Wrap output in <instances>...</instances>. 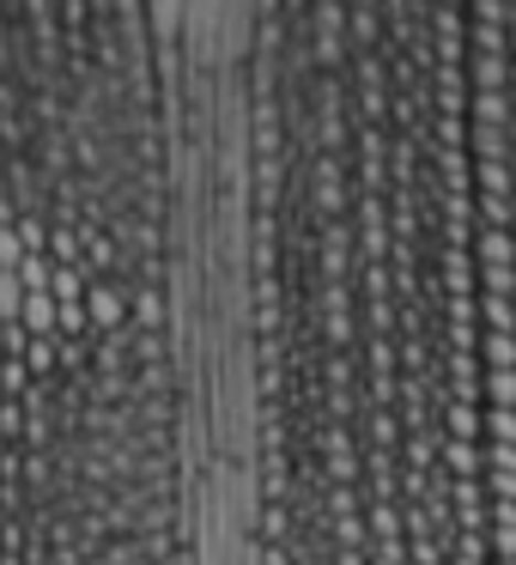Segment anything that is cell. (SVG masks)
<instances>
[{"instance_id": "1", "label": "cell", "mask_w": 516, "mask_h": 565, "mask_svg": "<svg viewBox=\"0 0 516 565\" xmlns=\"http://www.w3.org/2000/svg\"><path fill=\"white\" fill-rule=\"evenodd\" d=\"M55 322H62V298H55V292H31V298H25V329L50 334Z\"/></svg>"}, {"instance_id": "2", "label": "cell", "mask_w": 516, "mask_h": 565, "mask_svg": "<svg viewBox=\"0 0 516 565\" xmlns=\"http://www.w3.org/2000/svg\"><path fill=\"white\" fill-rule=\"evenodd\" d=\"M92 322H104V329H110L116 317H122V298H116V286H98V292H92Z\"/></svg>"}, {"instance_id": "3", "label": "cell", "mask_w": 516, "mask_h": 565, "mask_svg": "<svg viewBox=\"0 0 516 565\" xmlns=\"http://www.w3.org/2000/svg\"><path fill=\"white\" fill-rule=\"evenodd\" d=\"M0 347H7V329H0Z\"/></svg>"}]
</instances>
